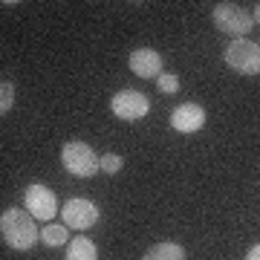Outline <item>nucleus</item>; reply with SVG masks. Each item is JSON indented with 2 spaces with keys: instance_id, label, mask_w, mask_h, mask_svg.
Returning <instances> with one entry per match:
<instances>
[{
  "instance_id": "nucleus-8",
  "label": "nucleus",
  "mask_w": 260,
  "mask_h": 260,
  "mask_svg": "<svg viewBox=\"0 0 260 260\" xmlns=\"http://www.w3.org/2000/svg\"><path fill=\"white\" fill-rule=\"evenodd\" d=\"M130 73L133 75H139V78H159L162 75V55H159L156 49H150V47H139V49H133L130 52Z\"/></svg>"
},
{
  "instance_id": "nucleus-14",
  "label": "nucleus",
  "mask_w": 260,
  "mask_h": 260,
  "mask_svg": "<svg viewBox=\"0 0 260 260\" xmlns=\"http://www.w3.org/2000/svg\"><path fill=\"white\" fill-rule=\"evenodd\" d=\"M156 87H159V93H165V95H174L179 93V78L174 73H162L156 78Z\"/></svg>"
},
{
  "instance_id": "nucleus-9",
  "label": "nucleus",
  "mask_w": 260,
  "mask_h": 260,
  "mask_svg": "<svg viewBox=\"0 0 260 260\" xmlns=\"http://www.w3.org/2000/svg\"><path fill=\"white\" fill-rule=\"evenodd\" d=\"M171 127L179 130V133H197V130L205 127V110L200 104H191V102L179 104L171 113Z\"/></svg>"
},
{
  "instance_id": "nucleus-5",
  "label": "nucleus",
  "mask_w": 260,
  "mask_h": 260,
  "mask_svg": "<svg viewBox=\"0 0 260 260\" xmlns=\"http://www.w3.org/2000/svg\"><path fill=\"white\" fill-rule=\"evenodd\" d=\"M110 110L121 121H139L150 113V99L139 90H119L110 99Z\"/></svg>"
},
{
  "instance_id": "nucleus-15",
  "label": "nucleus",
  "mask_w": 260,
  "mask_h": 260,
  "mask_svg": "<svg viewBox=\"0 0 260 260\" xmlns=\"http://www.w3.org/2000/svg\"><path fill=\"white\" fill-rule=\"evenodd\" d=\"M121 165H124V159H121L119 153H104L102 156V171L104 174H119Z\"/></svg>"
},
{
  "instance_id": "nucleus-1",
  "label": "nucleus",
  "mask_w": 260,
  "mask_h": 260,
  "mask_svg": "<svg viewBox=\"0 0 260 260\" xmlns=\"http://www.w3.org/2000/svg\"><path fill=\"white\" fill-rule=\"evenodd\" d=\"M0 234H3V243L15 251H29L41 240L35 217L29 211H23V208H9L0 217Z\"/></svg>"
},
{
  "instance_id": "nucleus-2",
  "label": "nucleus",
  "mask_w": 260,
  "mask_h": 260,
  "mask_svg": "<svg viewBox=\"0 0 260 260\" xmlns=\"http://www.w3.org/2000/svg\"><path fill=\"white\" fill-rule=\"evenodd\" d=\"M61 162H64V168L78 179H90L102 171V159L95 156V150L90 148V145L78 142V139L67 142L64 148H61Z\"/></svg>"
},
{
  "instance_id": "nucleus-17",
  "label": "nucleus",
  "mask_w": 260,
  "mask_h": 260,
  "mask_svg": "<svg viewBox=\"0 0 260 260\" xmlns=\"http://www.w3.org/2000/svg\"><path fill=\"white\" fill-rule=\"evenodd\" d=\"M254 23H260V3L254 6Z\"/></svg>"
},
{
  "instance_id": "nucleus-6",
  "label": "nucleus",
  "mask_w": 260,
  "mask_h": 260,
  "mask_svg": "<svg viewBox=\"0 0 260 260\" xmlns=\"http://www.w3.org/2000/svg\"><path fill=\"white\" fill-rule=\"evenodd\" d=\"M61 217H64L67 229H75V232H87L99 223V205L93 200H70L61 208Z\"/></svg>"
},
{
  "instance_id": "nucleus-12",
  "label": "nucleus",
  "mask_w": 260,
  "mask_h": 260,
  "mask_svg": "<svg viewBox=\"0 0 260 260\" xmlns=\"http://www.w3.org/2000/svg\"><path fill=\"white\" fill-rule=\"evenodd\" d=\"M41 240L47 243L49 249H55V246H70V237H67V225H47V229L41 232Z\"/></svg>"
},
{
  "instance_id": "nucleus-4",
  "label": "nucleus",
  "mask_w": 260,
  "mask_h": 260,
  "mask_svg": "<svg viewBox=\"0 0 260 260\" xmlns=\"http://www.w3.org/2000/svg\"><path fill=\"white\" fill-rule=\"evenodd\" d=\"M211 18L220 32L234 35V38H246L251 32V26H254V15H249L243 6H234V3H217Z\"/></svg>"
},
{
  "instance_id": "nucleus-7",
  "label": "nucleus",
  "mask_w": 260,
  "mask_h": 260,
  "mask_svg": "<svg viewBox=\"0 0 260 260\" xmlns=\"http://www.w3.org/2000/svg\"><path fill=\"white\" fill-rule=\"evenodd\" d=\"M23 200H26V211L35 220H52L58 214V200L47 185H29Z\"/></svg>"
},
{
  "instance_id": "nucleus-16",
  "label": "nucleus",
  "mask_w": 260,
  "mask_h": 260,
  "mask_svg": "<svg viewBox=\"0 0 260 260\" xmlns=\"http://www.w3.org/2000/svg\"><path fill=\"white\" fill-rule=\"evenodd\" d=\"M246 260H260V243L249 249V254H246Z\"/></svg>"
},
{
  "instance_id": "nucleus-3",
  "label": "nucleus",
  "mask_w": 260,
  "mask_h": 260,
  "mask_svg": "<svg viewBox=\"0 0 260 260\" xmlns=\"http://www.w3.org/2000/svg\"><path fill=\"white\" fill-rule=\"evenodd\" d=\"M225 64L240 75H260V44L249 38H234L225 47Z\"/></svg>"
},
{
  "instance_id": "nucleus-11",
  "label": "nucleus",
  "mask_w": 260,
  "mask_h": 260,
  "mask_svg": "<svg viewBox=\"0 0 260 260\" xmlns=\"http://www.w3.org/2000/svg\"><path fill=\"white\" fill-rule=\"evenodd\" d=\"M67 260H99V249L87 237H75L67 246Z\"/></svg>"
},
{
  "instance_id": "nucleus-13",
  "label": "nucleus",
  "mask_w": 260,
  "mask_h": 260,
  "mask_svg": "<svg viewBox=\"0 0 260 260\" xmlns=\"http://www.w3.org/2000/svg\"><path fill=\"white\" fill-rule=\"evenodd\" d=\"M12 104H15V84L12 81H0V116H6L12 110Z\"/></svg>"
},
{
  "instance_id": "nucleus-10",
  "label": "nucleus",
  "mask_w": 260,
  "mask_h": 260,
  "mask_svg": "<svg viewBox=\"0 0 260 260\" xmlns=\"http://www.w3.org/2000/svg\"><path fill=\"white\" fill-rule=\"evenodd\" d=\"M142 260H185V249L179 243H156L145 251Z\"/></svg>"
}]
</instances>
